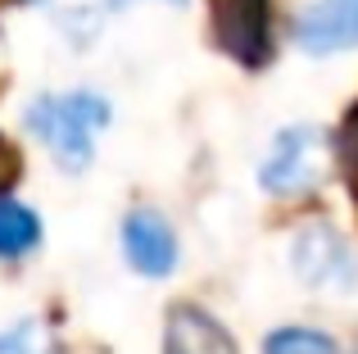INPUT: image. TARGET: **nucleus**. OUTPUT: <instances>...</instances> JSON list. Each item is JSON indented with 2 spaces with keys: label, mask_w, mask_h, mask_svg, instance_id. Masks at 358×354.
<instances>
[{
  "label": "nucleus",
  "mask_w": 358,
  "mask_h": 354,
  "mask_svg": "<svg viewBox=\"0 0 358 354\" xmlns=\"http://www.w3.org/2000/svg\"><path fill=\"white\" fill-rule=\"evenodd\" d=\"M114 109L96 91H64V96H36L27 105V127L32 136H41L45 150L59 160V169L78 173L96 155L100 127H109Z\"/></svg>",
  "instance_id": "obj_1"
},
{
  "label": "nucleus",
  "mask_w": 358,
  "mask_h": 354,
  "mask_svg": "<svg viewBox=\"0 0 358 354\" xmlns=\"http://www.w3.org/2000/svg\"><path fill=\"white\" fill-rule=\"evenodd\" d=\"M213 41L241 69H263L277 55V27H272V0H213Z\"/></svg>",
  "instance_id": "obj_2"
},
{
  "label": "nucleus",
  "mask_w": 358,
  "mask_h": 354,
  "mask_svg": "<svg viewBox=\"0 0 358 354\" xmlns=\"http://www.w3.org/2000/svg\"><path fill=\"white\" fill-rule=\"evenodd\" d=\"M322 146H327L322 132L308 127V123L277 132V141H272L268 160H263V169H259L263 191H272V195H308L317 182H322Z\"/></svg>",
  "instance_id": "obj_3"
},
{
  "label": "nucleus",
  "mask_w": 358,
  "mask_h": 354,
  "mask_svg": "<svg viewBox=\"0 0 358 354\" xmlns=\"http://www.w3.org/2000/svg\"><path fill=\"white\" fill-rule=\"evenodd\" d=\"M290 268H295L308 286H354L358 282V259L331 222H304V227L295 232Z\"/></svg>",
  "instance_id": "obj_4"
},
{
  "label": "nucleus",
  "mask_w": 358,
  "mask_h": 354,
  "mask_svg": "<svg viewBox=\"0 0 358 354\" xmlns=\"http://www.w3.org/2000/svg\"><path fill=\"white\" fill-rule=\"evenodd\" d=\"M295 45L317 59L358 50V0H308L295 18Z\"/></svg>",
  "instance_id": "obj_5"
},
{
  "label": "nucleus",
  "mask_w": 358,
  "mask_h": 354,
  "mask_svg": "<svg viewBox=\"0 0 358 354\" xmlns=\"http://www.w3.org/2000/svg\"><path fill=\"white\" fill-rule=\"evenodd\" d=\"M122 255L141 277H168L177 268V232L159 209H131L122 218Z\"/></svg>",
  "instance_id": "obj_6"
},
{
  "label": "nucleus",
  "mask_w": 358,
  "mask_h": 354,
  "mask_svg": "<svg viewBox=\"0 0 358 354\" xmlns=\"http://www.w3.org/2000/svg\"><path fill=\"white\" fill-rule=\"evenodd\" d=\"M164 354H236V337L200 304H173L164 323Z\"/></svg>",
  "instance_id": "obj_7"
},
{
  "label": "nucleus",
  "mask_w": 358,
  "mask_h": 354,
  "mask_svg": "<svg viewBox=\"0 0 358 354\" xmlns=\"http://www.w3.org/2000/svg\"><path fill=\"white\" fill-rule=\"evenodd\" d=\"M41 246V218L23 200L0 191V259H23Z\"/></svg>",
  "instance_id": "obj_8"
},
{
  "label": "nucleus",
  "mask_w": 358,
  "mask_h": 354,
  "mask_svg": "<svg viewBox=\"0 0 358 354\" xmlns=\"http://www.w3.org/2000/svg\"><path fill=\"white\" fill-rule=\"evenodd\" d=\"M263 354H336V341L317 327H277L263 341Z\"/></svg>",
  "instance_id": "obj_9"
},
{
  "label": "nucleus",
  "mask_w": 358,
  "mask_h": 354,
  "mask_svg": "<svg viewBox=\"0 0 358 354\" xmlns=\"http://www.w3.org/2000/svg\"><path fill=\"white\" fill-rule=\"evenodd\" d=\"M336 164H341V173L350 177V186L358 191V105L345 114L341 132H336Z\"/></svg>",
  "instance_id": "obj_10"
},
{
  "label": "nucleus",
  "mask_w": 358,
  "mask_h": 354,
  "mask_svg": "<svg viewBox=\"0 0 358 354\" xmlns=\"http://www.w3.org/2000/svg\"><path fill=\"white\" fill-rule=\"evenodd\" d=\"M0 354H55V350L45 346V337H41L36 323H18L14 332L0 337Z\"/></svg>",
  "instance_id": "obj_11"
},
{
  "label": "nucleus",
  "mask_w": 358,
  "mask_h": 354,
  "mask_svg": "<svg viewBox=\"0 0 358 354\" xmlns=\"http://www.w3.org/2000/svg\"><path fill=\"white\" fill-rule=\"evenodd\" d=\"M14 177H18V160H14V150H9V141L0 136V191H5Z\"/></svg>",
  "instance_id": "obj_12"
},
{
  "label": "nucleus",
  "mask_w": 358,
  "mask_h": 354,
  "mask_svg": "<svg viewBox=\"0 0 358 354\" xmlns=\"http://www.w3.org/2000/svg\"><path fill=\"white\" fill-rule=\"evenodd\" d=\"M105 5H109V9H127V5H136V0H105ZM164 5H173V9H182V5H186V0H164Z\"/></svg>",
  "instance_id": "obj_13"
},
{
  "label": "nucleus",
  "mask_w": 358,
  "mask_h": 354,
  "mask_svg": "<svg viewBox=\"0 0 358 354\" xmlns=\"http://www.w3.org/2000/svg\"><path fill=\"white\" fill-rule=\"evenodd\" d=\"M18 5H36V0H18Z\"/></svg>",
  "instance_id": "obj_14"
}]
</instances>
